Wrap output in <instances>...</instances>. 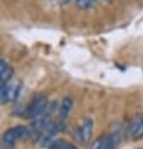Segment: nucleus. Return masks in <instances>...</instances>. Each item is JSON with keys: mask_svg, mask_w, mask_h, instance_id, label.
<instances>
[{"mask_svg": "<svg viewBox=\"0 0 143 149\" xmlns=\"http://www.w3.org/2000/svg\"><path fill=\"white\" fill-rule=\"evenodd\" d=\"M29 128L24 125H18L15 128H10L3 134V144L6 149H13L19 139H28Z\"/></svg>", "mask_w": 143, "mask_h": 149, "instance_id": "1", "label": "nucleus"}, {"mask_svg": "<svg viewBox=\"0 0 143 149\" xmlns=\"http://www.w3.org/2000/svg\"><path fill=\"white\" fill-rule=\"evenodd\" d=\"M47 106H48V101H47L46 96L42 94L36 95L31 100V102L27 105V107H25L24 116L33 120V119L38 118L39 115H42L44 111H46Z\"/></svg>", "mask_w": 143, "mask_h": 149, "instance_id": "2", "label": "nucleus"}, {"mask_svg": "<svg viewBox=\"0 0 143 149\" xmlns=\"http://www.w3.org/2000/svg\"><path fill=\"white\" fill-rule=\"evenodd\" d=\"M120 140H122V133L114 130L109 134H103L99 138H96L90 149H115Z\"/></svg>", "mask_w": 143, "mask_h": 149, "instance_id": "3", "label": "nucleus"}, {"mask_svg": "<svg viewBox=\"0 0 143 149\" xmlns=\"http://www.w3.org/2000/svg\"><path fill=\"white\" fill-rule=\"evenodd\" d=\"M20 92V82L14 81V82H8L0 86V104L5 105L9 102H14L18 99Z\"/></svg>", "mask_w": 143, "mask_h": 149, "instance_id": "4", "label": "nucleus"}, {"mask_svg": "<svg viewBox=\"0 0 143 149\" xmlns=\"http://www.w3.org/2000/svg\"><path fill=\"white\" fill-rule=\"evenodd\" d=\"M93 130H94V121L91 118H85L81 125L76 130V138L81 144H89L93 139Z\"/></svg>", "mask_w": 143, "mask_h": 149, "instance_id": "5", "label": "nucleus"}, {"mask_svg": "<svg viewBox=\"0 0 143 149\" xmlns=\"http://www.w3.org/2000/svg\"><path fill=\"white\" fill-rule=\"evenodd\" d=\"M128 135L132 140H139L143 138V115H135L128 126Z\"/></svg>", "mask_w": 143, "mask_h": 149, "instance_id": "6", "label": "nucleus"}, {"mask_svg": "<svg viewBox=\"0 0 143 149\" xmlns=\"http://www.w3.org/2000/svg\"><path fill=\"white\" fill-rule=\"evenodd\" d=\"M72 106H74V100L70 96H65L61 100V104L58 105V113H57L60 121H65L69 118L71 110H72Z\"/></svg>", "mask_w": 143, "mask_h": 149, "instance_id": "7", "label": "nucleus"}, {"mask_svg": "<svg viewBox=\"0 0 143 149\" xmlns=\"http://www.w3.org/2000/svg\"><path fill=\"white\" fill-rule=\"evenodd\" d=\"M13 73H14V70L8 65V67H6V68L1 72V74H0V86H1V85L8 84L9 81L12 80Z\"/></svg>", "mask_w": 143, "mask_h": 149, "instance_id": "8", "label": "nucleus"}, {"mask_svg": "<svg viewBox=\"0 0 143 149\" xmlns=\"http://www.w3.org/2000/svg\"><path fill=\"white\" fill-rule=\"evenodd\" d=\"M74 1H75V5L81 10L90 9L93 6V0H74Z\"/></svg>", "mask_w": 143, "mask_h": 149, "instance_id": "9", "label": "nucleus"}, {"mask_svg": "<svg viewBox=\"0 0 143 149\" xmlns=\"http://www.w3.org/2000/svg\"><path fill=\"white\" fill-rule=\"evenodd\" d=\"M52 149H71V144H69L65 140H55L51 145Z\"/></svg>", "mask_w": 143, "mask_h": 149, "instance_id": "10", "label": "nucleus"}, {"mask_svg": "<svg viewBox=\"0 0 143 149\" xmlns=\"http://www.w3.org/2000/svg\"><path fill=\"white\" fill-rule=\"evenodd\" d=\"M6 67H8L6 62H5V61H3V59H0V74H1V72L6 68Z\"/></svg>", "mask_w": 143, "mask_h": 149, "instance_id": "11", "label": "nucleus"}, {"mask_svg": "<svg viewBox=\"0 0 143 149\" xmlns=\"http://www.w3.org/2000/svg\"><path fill=\"white\" fill-rule=\"evenodd\" d=\"M58 1H60V3H61V4H62V5H66V4H69V3L71 1V0H58Z\"/></svg>", "mask_w": 143, "mask_h": 149, "instance_id": "12", "label": "nucleus"}, {"mask_svg": "<svg viewBox=\"0 0 143 149\" xmlns=\"http://www.w3.org/2000/svg\"><path fill=\"white\" fill-rule=\"evenodd\" d=\"M71 149H77V148L75 147V145H71Z\"/></svg>", "mask_w": 143, "mask_h": 149, "instance_id": "13", "label": "nucleus"}, {"mask_svg": "<svg viewBox=\"0 0 143 149\" xmlns=\"http://www.w3.org/2000/svg\"><path fill=\"white\" fill-rule=\"evenodd\" d=\"M103 1H107V3H110V1H113V0H103Z\"/></svg>", "mask_w": 143, "mask_h": 149, "instance_id": "14", "label": "nucleus"}]
</instances>
